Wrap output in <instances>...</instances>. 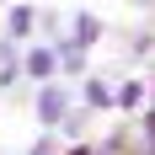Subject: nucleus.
Returning a JSON list of instances; mask_svg holds the SVG:
<instances>
[{
  "mask_svg": "<svg viewBox=\"0 0 155 155\" xmlns=\"http://www.w3.org/2000/svg\"><path fill=\"white\" fill-rule=\"evenodd\" d=\"M54 64H59V54H54V48H38V54L27 59V70H32L38 80H48V75H54Z\"/></svg>",
  "mask_w": 155,
  "mask_h": 155,
  "instance_id": "obj_1",
  "label": "nucleus"
},
{
  "mask_svg": "<svg viewBox=\"0 0 155 155\" xmlns=\"http://www.w3.org/2000/svg\"><path fill=\"white\" fill-rule=\"evenodd\" d=\"M38 118H43V123H59V118H64V96H59V91H43V102H38Z\"/></svg>",
  "mask_w": 155,
  "mask_h": 155,
  "instance_id": "obj_2",
  "label": "nucleus"
},
{
  "mask_svg": "<svg viewBox=\"0 0 155 155\" xmlns=\"http://www.w3.org/2000/svg\"><path fill=\"white\" fill-rule=\"evenodd\" d=\"M86 102H91V107H107V102H112V91L102 86V80H91V86H86Z\"/></svg>",
  "mask_w": 155,
  "mask_h": 155,
  "instance_id": "obj_3",
  "label": "nucleus"
},
{
  "mask_svg": "<svg viewBox=\"0 0 155 155\" xmlns=\"http://www.w3.org/2000/svg\"><path fill=\"white\" fill-rule=\"evenodd\" d=\"M91 38H96V16H80L75 21V43H91Z\"/></svg>",
  "mask_w": 155,
  "mask_h": 155,
  "instance_id": "obj_4",
  "label": "nucleus"
},
{
  "mask_svg": "<svg viewBox=\"0 0 155 155\" xmlns=\"http://www.w3.org/2000/svg\"><path fill=\"white\" fill-rule=\"evenodd\" d=\"M27 21H32V11H27V5H16V11H11V32H27Z\"/></svg>",
  "mask_w": 155,
  "mask_h": 155,
  "instance_id": "obj_5",
  "label": "nucleus"
},
{
  "mask_svg": "<svg viewBox=\"0 0 155 155\" xmlns=\"http://www.w3.org/2000/svg\"><path fill=\"white\" fill-rule=\"evenodd\" d=\"M139 96H144V86H123V91H118V102H123V107H134Z\"/></svg>",
  "mask_w": 155,
  "mask_h": 155,
  "instance_id": "obj_6",
  "label": "nucleus"
}]
</instances>
